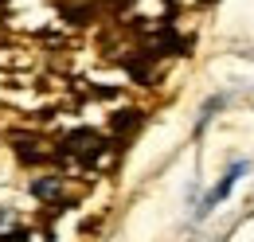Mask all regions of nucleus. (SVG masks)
<instances>
[{
	"instance_id": "f257e3e1",
	"label": "nucleus",
	"mask_w": 254,
	"mask_h": 242,
	"mask_svg": "<svg viewBox=\"0 0 254 242\" xmlns=\"http://www.w3.org/2000/svg\"><path fill=\"white\" fill-rule=\"evenodd\" d=\"M239 176H247V160H235V164H231V168L223 172V180L211 187V195H207V199L199 203V211H211L215 203H223V199L231 195V187H235V180H239Z\"/></svg>"
},
{
	"instance_id": "f03ea898",
	"label": "nucleus",
	"mask_w": 254,
	"mask_h": 242,
	"mask_svg": "<svg viewBox=\"0 0 254 242\" xmlns=\"http://www.w3.org/2000/svg\"><path fill=\"white\" fill-rule=\"evenodd\" d=\"M55 191H59V183H55V180H39V183H35V195H43V199L55 195Z\"/></svg>"
}]
</instances>
